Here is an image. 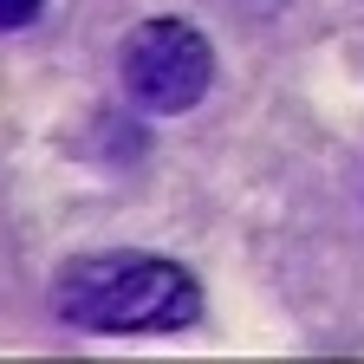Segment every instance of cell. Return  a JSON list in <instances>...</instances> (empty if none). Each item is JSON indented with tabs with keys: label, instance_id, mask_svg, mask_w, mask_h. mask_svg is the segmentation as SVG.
<instances>
[{
	"label": "cell",
	"instance_id": "1",
	"mask_svg": "<svg viewBox=\"0 0 364 364\" xmlns=\"http://www.w3.org/2000/svg\"><path fill=\"white\" fill-rule=\"evenodd\" d=\"M53 306L85 332H176L202 312V287L163 254H85L53 280Z\"/></svg>",
	"mask_w": 364,
	"mask_h": 364
},
{
	"label": "cell",
	"instance_id": "2",
	"mask_svg": "<svg viewBox=\"0 0 364 364\" xmlns=\"http://www.w3.org/2000/svg\"><path fill=\"white\" fill-rule=\"evenodd\" d=\"M215 78V53L196 26L182 20H144L124 39V91L144 111H189L202 105V91Z\"/></svg>",
	"mask_w": 364,
	"mask_h": 364
},
{
	"label": "cell",
	"instance_id": "3",
	"mask_svg": "<svg viewBox=\"0 0 364 364\" xmlns=\"http://www.w3.org/2000/svg\"><path fill=\"white\" fill-rule=\"evenodd\" d=\"M39 14V0H0V26H26Z\"/></svg>",
	"mask_w": 364,
	"mask_h": 364
}]
</instances>
